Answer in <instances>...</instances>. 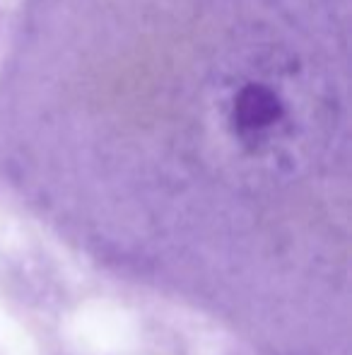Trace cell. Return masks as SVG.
Wrapping results in <instances>:
<instances>
[{
    "label": "cell",
    "mask_w": 352,
    "mask_h": 355,
    "mask_svg": "<svg viewBox=\"0 0 352 355\" xmlns=\"http://www.w3.org/2000/svg\"><path fill=\"white\" fill-rule=\"evenodd\" d=\"M285 116L280 94L263 83H249L232 102V123L241 138H261L270 133Z\"/></svg>",
    "instance_id": "6da1fadb"
}]
</instances>
